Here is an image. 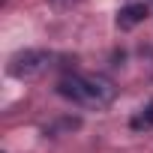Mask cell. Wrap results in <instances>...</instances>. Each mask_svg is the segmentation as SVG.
I'll list each match as a JSON object with an SVG mask.
<instances>
[{
  "mask_svg": "<svg viewBox=\"0 0 153 153\" xmlns=\"http://www.w3.org/2000/svg\"><path fill=\"white\" fill-rule=\"evenodd\" d=\"M57 93L75 105H90V108H105L114 102L117 87L105 75H66L57 84Z\"/></svg>",
  "mask_w": 153,
  "mask_h": 153,
  "instance_id": "obj_1",
  "label": "cell"
},
{
  "mask_svg": "<svg viewBox=\"0 0 153 153\" xmlns=\"http://www.w3.org/2000/svg\"><path fill=\"white\" fill-rule=\"evenodd\" d=\"M51 63V54L42 51V48H24L18 51L12 60H9V75L18 81H27V78H36V75H42Z\"/></svg>",
  "mask_w": 153,
  "mask_h": 153,
  "instance_id": "obj_2",
  "label": "cell"
},
{
  "mask_svg": "<svg viewBox=\"0 0 153 153\" xmlns=\"http://www.w3.org/2000/svg\"><path fill=\"white\" fill-rule=\"evenodd\" d=\"M147 15H150L147 3H129V6H123V9L117 12V27H120V30H132V27H138Z\"/></svg>",
  "mask_w": 153,
  "mask_h": 153,
  "instance_id": "obj_3",
  "label": "cell"
},
{
  "mask_svg": "<svg viewBox=\"0 0 153 153\" xmlns=\"http://www.w3.org/2000/svg\"><path fill=\"white\" fill-rule=\"evenodd\" d=\"M132 126H135V129H150V126H153V102H147V108L132 120Z\"/></svg>",
  "mask_w": 153,
  "mask_h": 153,
  "instance_id": "obj_4",
  "label": "cell"
},
{
  "mask_svg": "<svg viewBox=\"0 0 153 153\" xmlns=\"http://www.w3.org/2000/svg\"><path fill=\"white\" fill-rule=\"evenodd\" d=\"M54 6H72V3H78V0H51Z\"/></svg>",
  "mask_w": 153,
  "mask_h": 153,
  "instance_id": "obj_5",
  "label": "cell"
}]
</instances>
